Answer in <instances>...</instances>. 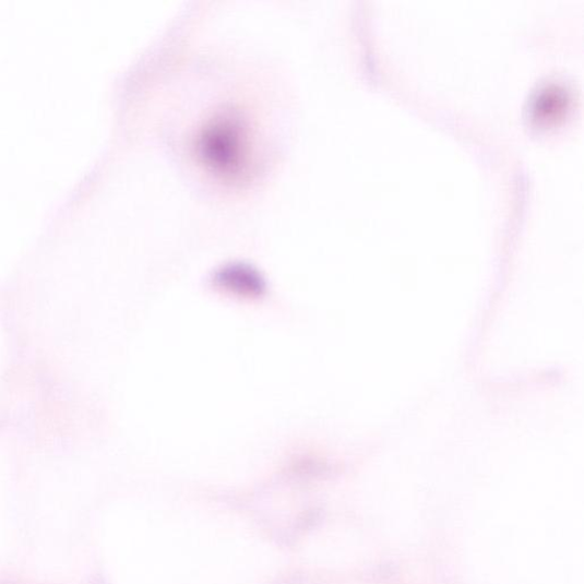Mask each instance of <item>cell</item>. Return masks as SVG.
Returning <instances> with one entry per match:
<instances>
[{
    "label": "cell",
    "instance_id": "3957f363",
    "mask_svg": "<svg viewBox=\"0 0 584 584\" xmlns=\"http://www.w3.org/2000/svg\"><path fill=\"white\" fill-rule=\"evenodd\" d=\"M571 102V93L562 84L543 86L529 100V115L539 123L553 121L564 115Z\"/></svg>",
    "mask_w": 584,
    "mask_h": 584
},
{
    "label": "cell",
    "instance_id": "7a4b0ae2",
    "mask_svg": "<svg viewBox=\"0 0 584 584\" xmlns=\"http://www.w3.org/2000/svg\"><path fill=\"white\" fill-rule=\"evenodd\" d=\"M215 283L226 291L246 297L262 296L266 289L260 272L245 263L223 266L215 275Z\"/></svg>",
    "mask_w": 584,
    "mask_h": 584
},
{
    "label": "cell",
    "instance_id": "6da1fadb",
    "mask_svg": "<svg viewBox=\"0 0 584 584\" xmlns=\"http://www.w3.org/2000/svg\"><path fill=\"white\" fill-rule=\"evenodd\" d=\"M247 139L239 118L219 116L203 129L199 138L200 157L217 174L240 176L248 160Z\"/></svg>",
    "mask_w": 584,
    "mask_h": 584
}]
</instances>
